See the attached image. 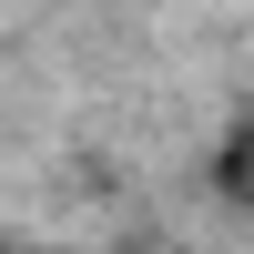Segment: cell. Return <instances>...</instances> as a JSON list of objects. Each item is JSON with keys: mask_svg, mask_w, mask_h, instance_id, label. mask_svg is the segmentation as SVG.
Instances as JSON below:
<instances>
[{"mask_svg": "<svg viewBox=\"0 0 254 254\" xmlns=\"http://www.w3.org/2000/svg\"><path fill=\"white\" fill-rule=\"evenodd\" d=\"M214 183H224V193H234L244 214H254V122H244L234 142H224V163H214Z\"/></svg>", "mask_w": 254, "mask_h": 254, "instance_id": "1", "label": "cell"}]
</instances>
